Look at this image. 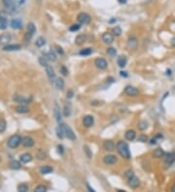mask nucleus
Masks as SVG:
<instances>
[{
  "instance_id": "obj_1",
  "label": "nucleus",
  "mask_w": 175,
  "mask_h": 192,
  "mask_svg": "<svg viewBox=\"0 0 175 192\" xmlns=\"http://www.w3.org/2000/svg\"><path fill=\"white\" fill-rule=\"evenodd\" d=\"M116 148H117V151L119 153V154H120L123 158L126 159V160L131 159V150H129L128 143H126L124 141H119L116 145Z\"/></svg>"
},
{
  "instance_id": "obj_2",
  "label": "nucleus",
  "mask_w": 175,
  "mask_h": 192,
  "mask_svg": "<svg viewBox=\"0 0 175 192\" xmlns=\"http://www.w3.org/2000/svg\"><path fill=\"white\" fill-rule=\"evenodd\" d=\"M22 139L23 138L21 137L20 135H18V134L13 135L9 139H8L7 145H8V146H9L10 148H18V146L21 145V143H22Z\"/></svg>"
},
{
  "instance_id": "obj_3",
  "label": "nucleus",
  "mask_w": 175,
  "mask_h": 192,
  "mask_svg": "<svg viewBox=\"0 0 175 192\" xmlns=\"http://www.w3.org/2000/svg\"><path fill=\"white\" fill-rule=\"evenodd\" d=\"M60 125H62L63 131H64L65 137H67L71 141H75L76 140V135H75V133L73 132V130L70 128V126H68V125L65 124V123H60Z\"/></svg>"
},
{
  "instance_id": "obj_4",
  "label": "nucleus",
  "mask_w": 175,
  "mask_h": 192,
  "mask_svg": "<svg viewBox=\"0 0 175 192\" xmlns=\"http://www.w3.org/2000/svg\"><path fill=\"white\" fill-rule=\"evenodd\" d=\"M77 20H78V21L81 25H89L92 21V18L87 13H80V14L77 16Z\"/></svg>"
},
{
  "instance_id": "obj_5",
  "label": "nucleus",
  "mask_w": 175,
  "mask_h": 192,
  "mask_svg": "<svg viewBox=\"0 0 175 192\" xmlns=\"http://www.w3.org/2000/svg\"><path fill=\"white\" fill-rule=\"evenodd\" d=\"M124 92L128 96H129V97H135V96L139 94V90L137 89L136 87L132 86V85H126V86L124 87Z\"/></svg>"
},
{
  "instance_id": "obj_6",
  "label": "nucleus",
  "mask_w": 175,
  "mask_h": 192,
  "mask_svg": "<svg viewBox=\"0 0 175 192\" xmlns=\"http://www.w3.org/2000/svg\"><path fill=\"white\" fill-rule=\"evenodd\" d=\"M139 185H140V180H139V178H137L135 175L132 176L131 178H128V185L131 188H132V189L137 188L139 186Z\"/></svg>"
},
{
  "instance_id": "obj_7",
  "label": "nucleus",
  "mask_w": 175,
  "mask_h": 192,
  "mask_svg": "<svg viewBox=\"0 0 175 192\" xmlns=\"http://www.w3.org/2000/svg\"><path fill=\"white\" fill-rule=\"evenodd\" d=\"M163 160H164V164H165L166 166H171L175 162V153H165V155L163 157Z\"/></svg>"
},
{
  "instance_id": "obj_8",
  "label": "nucleus",
  "mask_w": 175,
  "mask_h": 192,
  "mask_svg": "<svg viewBox=\"0 0 175 192\" xmlns=\"http://www.w3.org/2000/svg\"><path fill=\"white\" fill-rule=\"evenodd\" d=\"M94 65L96 66V68L100 69V70H104V69L107 68L108 63L104 58L98 57V58H96V59L94 60Z\"/></svg>"
},
{
  "instance_id": "obj_9",
  "label": "nucleus",
  "mask_w": 175,
  "mask_h": 192,
  "mask_svg": "<svg viewBox=\"0 0 175 192\" xmlns=\"http://www.w3.org/2000/svg\"><path fill=\"white\" fill-rule=\"evenodd\" d=\"M118 161V158H117L116 155H113V154H108L103 157V162L106 165H114L117 163Z\"/></svg>"
},
{
  "instance_id": "obj_10",
  "label": "nucleus",
  "mask_w": 175,
  "mask_h": 192,
  "mask_svg": "<svg viewBox=\"0 0 175 192\" xmlns=\"http://www.w3.org/2000/svg\"><path fill=\"white\" fill-rule=\"evenodd\" d=\"M126 46H128L129 50H135L137 48V46H138V40L134 36L129 37L128 40V43H126Z\"/></svg>"
},
{
  "instance_id": "obj_11",
  "label": "nucleus",
  "mask_w": 175,
  "mask_h": 192,
  "mask_svg": "<svg viewBox=\"0 0 175 192\" xmlns=\"http://www.w3.org/2000/svg\"><path fill=\"white\" fill-rule=\"evenodd\" d=\"M94 123V118L92 116H90V114H88V116H85L84 118H83V124L84 126L86 128H90L92 127V125Z\"/></svg>"
},
{
  "instance_id": "obj_12",
  "label": "nucleus",
  "mask_w": 175,
  "mask_h": 192,
  "mask_svg": "<svg viewBox=\"0 0 175 192\" xmlns=\"http://www.w3.org/2000/svg\"><path fill=\"white\" fill-rule=\"evenodd\" d=\"M22 144L23 146H25V148H32L34 146V140L31 137H29V136H25V137H23L22 139Z\"/></svg>"
},
{
  "instance_id": "obj_13",
  "label": "nucleus",
  "mask_w": 175,
  "mask_h": 192,
  "mask_svg": "<svg viewBox=\"0 0 175 192\" xmlns=\"http://www.w3.org/2000/svg\"><path fill=\"white\" fill-rule=\"evenodd\" d=\"M46 69V73H47V76L48 78L51 80V82H54L55 81V79H57V77H55V70L53 69V67L51 65H48L47 67H45Z\"/></svg>"
},
{
  "instance_id": "obj_14",
  "label": "nucleus",
  "mask_w": 175,
  "mask_h": 192,
  "mask_svg": "<svg viewBox=\"0 0 175 192\" xmlns=\"http://www.w3.org/2000/svg\"><path fill=\"white\" fill-rule=\"evenodd\" d=\"M124 138H126V140L129 141V142H132V141L135 140V138H136V132L132 129L126 130V133H124Z\"/></svg>"
},
{
  "instance_id": "obj_15",
  "label": "nucleus",
  "mask_w": 175,
  "mask_h": 192,
  "mask_svg": "<svg viewBox=\"0 0 175 192\" xmlns=\"http://www.w3.org/2000/svg\"><path fill=\"white\" fill-rule=\"evenodd\" d=\"M10 25L14 29H21L23 28V21L21 18H13L10 22Z\"/></svg>"
},
{
  "instance_id": "obj_16",
  "label": "nucleus",
  "mask_w": 175,
  "mask_h": 192,
  "mask_svg": "<svg viewBox=\"0 0 175 192\" xmlns=\"http://www.w3.org/2000/svg\"><path fill=\"white\" fill-rule=\"evenodd\" d=\"M102 41L104 42L105 44H112L114 42V35L109 33V32H105L102 35Z\"/></svg>"
},
{
  "instance_id": "obj_17",
  "label": "nucleus",
  "mask_w": 175,
  "mask_h": 192,
  "mask_svg": "<svg viewBox=\"0 0 175 192\" xmlns=\"http://www.w3.org/2000/svg\"><path fill=\"white\" fill-rule=\"evenodd\" d=\"M103 148H104V150L106 151H113L114 148H115V144L110 140L105 141V142L103 143Z\"/></svg>"
},
{
  "instance_id": "obj_18",
  "label": "nucleus",
  "mask_w": 175,
  "mask_h": 192,
  "mask_svg": "<svg viewBox=\"0 0 175 192\" xmlns=\"http://www.w3.org/2000/svg\"><path fill=\"white\" fill-rule=\"evenodd\" d=\"M13 100L16 101V102L21 103V104H27L28 102H30V99H29V98H25L21 95H14L13 96Z\"/></svg>"
},
{
  "instance_id": "obj_19",
  "label": "nucleus",
  "mask_w": 175,
  "mask_h": 192,
  "mask_svg": "<svg viewBox=\"0 0 175 192\" xmlns=\"http://www.w3.org/2000/svg\"><path fill=\"white\" fill-rule=\"evenodd\" d=\"M54 114L57 121L60 123V121H62V112H60V108L58 107L57 104H55L54 107Z\"/></svg>"
},
{
  "instance_id": "obj_20",
  "label": "nucleus",
  "mask_w": 175,
  "mask_h": 192,
  "mask_svg": "<svg viewBox=\"0 0 175 192\" xmlns=\"http://www.w3.org/2000/svg\"><path fill=\"white\" fill-rule=\"evenodd\" d=\"M22 49V46L18 44H14V45H7L3 48V50L5 52H13V50H18Z\"/></svg>"
},
{
  "instance_id": "obj_21",
  "label": "nucleus",
  "mask_w": 175,
  "mask_h": 192,
  "mask_svg": "<svg viewBox=\"0 0 175 192\" xmlns=\"http://www.w3.org/2000/svg\"><path fill=\"white\" fill-rule=\"evenodd\" d=\"M11 41V34L10 33H4L0 36V44L6 45Z\"/></svg>"
},
{
  "instance_id": "obj_22",
  "label": "nucleus",
  "mask_w": 175,
  "mask_h": 192,
  "mask_svg": "<svg viewBox=\"0 0 175 192\" xmlns=\"http://www.w3.org/2000/svg\"><path fill=\"white\" fill-rule=\"evenodd\" d=\"M71 112H72V107H71V104L70 103H66L64 105V108H63V116L65 117H68L71 116Z\"/></svg>"
},
{
  "instance_id": "obj_23",
  "label": "nucleus",
  "mask_w": 175,
  "mask_h": 192,
  "mask_svg": "<svg viewBox=\"0 0 175 192\" xmlns=\"http://www.w3.org/2000/svg\"><path fill=\"white\" fill-rule=\"evenodd\" d=\"M20 160L22 163H25V164L29 163V162L32 160V155L29 153H23L20 156Z\"/></svg>"
},
{
  "instance_id": "obj_24",
  "label": "nucleus",
  "mask_w": 175,
  "mask_h": 192,
  "mask_svg": "<svg viewBox=\"0 0 175 192\" xmlns=\"http://www.w3.org/2000/svg\"><path fill=\"white\" fill-rule=\"evenodd\" d=\"M164 155H165V151L161 148H158L153 153V156L155 157V158H163Z\"/></svg>"
},
{
  "instance_id": "obj_25",
  "label": "nucleus",
  "mask_w": 175,
  "mask_h": 192,
  "mask_svg": "<svg viewBox=\"0 0 175 192\" xmlns=\"http://www.w3.org/2000/svg\"><path fill=\"white\" fill-rule=\"evenodd\" d=\"M87 41V35L86 34H79L75 38V44L76 45H82Z\"/></svg>"
},
{
  "instance_id": "obj_26",
  "label": "nucleus",
  "mask_w": 175,
  "mask_h": 192,
  "mask_svg": "<svg viewBox=\"0 0 175 192\" xmlns=\"http://www.w3.org/2000/svg\"><path fill=\"white\" fill-rule=\"evenodd\" d=\"M126 63H128V58L124 57V55H122V57H118V60H117V64H118L119 67H121V68L126 67Z\"/></svg>"
},
{
  "instance_id": "obj_27",
  "label": "nucleus",
  "mask_w": 175,
  "mask_h": 192,
  "mask_svg": "<svg viewBox=\"0 0 175 192\" xmlns=\"http://www.w3.org/2000/svg\"><path fill=\"white\" fill-rule=\"evenodd\" d=\"M16 112L18 114H26L28 112V107L25 104H21L16 108Z\"/></svg>"
},
{
  "instance_id": "obj_28",
  "label": "nucleus",
  "mask_w": 175,
  "mask_h": 192,
  "mask_svg": "<svg viewBox=\"0 0 175 192\" xmlns=\"http://www.w3.org/2000/svg\"><path fill=\"white\" fill-rule=\"evenodd\" d=\"M39 172H40V174H42V175H47V174H50V173L53 172V168L51 166H49V165L42 166L40 169H39Z\"/></svg>"
},
{
  "instance_id": "obj_29",
  "label": "nucleus",
  "mask_w": 175,
  "mask_h": 192,
  "mask_svg": "<svg viewBox=\"0 0 175 192\" xmlns=\"http://www.w3.org/2000/svg\"><path fill=\"white\" fill-rule=\"evenodd\" d=\"M2 2H3V5H4V7L6 8V9L12 10V9H14L15 8L14 0H2Z\"/></svg>"
},
{
  "instance_id": "obj_30",
  "label": "nucleus",
  "mask_w": 175,
  "mask_h": 192,
  "mask_svg": "<svg viewBox=\"0 0 175 192\" xmlns=\"http://www.w3.org/2000/svg\"><path fill=\"white\" fill-rule=\"evenodd\" d=\"M92 52H94V50L92 48H85V49L79 52V54L82 55V57H88V55H91Z\"/></svg>"
},
{
  "instance_id": "obj_31",
  "label": "nucleus",
  "mask_w": 175,
  "mask_h": 192,
  "mask_svg": "<svg viewBox=\"0 0 175 192\" xmlns=\"http://www.w3.org/2000/svg\"><path fill=\"white\" fill-rule=\"evenodd\" d=\"M45 57L50 61L57 60V54H55V52H54V50H50V52H48L46 54H45Z\"/></svg>"
},
{
  "instance_id": "obj_32",
  "label": "nucleus",
  "mask_w": 175,
  "mask_h": 192,
  "mask_svg": "<svg viewBox=\"0 0 175 192\" xmlns=\"http://www.w3.org/2000/svg\"><path fill=\"white\" fill-rule=\"evenodd\" d=\"M55 86H57V89L62 90L63 87H64V81H63L62 78H57L55 79Z\"/></svg>"
},
{
  "instance_id": "obj_33",
  "label": "nucleus",
  "mask_w": 175,
  "mask_h": 192,
  "mask_svg": "<svg viewBox=\"0 0 175 192\" xmlns=\"http://www.w3.org/2000/svg\"><path fill=\"white\" fill-rule=\"evenodd\" d=\"M9 166L11 169L13 170H18L21 169V167H22V165H21V163L18 161H17V160H12L11 162H10Z\"/></svg>"
},
{
  "instance_id": "obj_34",
  "label": "nucleus",
  "mask_w": 175,
  "mask_h": 192,
  "mask_svg": "<svg viewBox=\"0 0 175 192\" xmlns=\"http://www.w3.org/2000/svg\"><path fill=\"white\" fill-rule=\"evenodd\" d=\"M36 157L38 158L39 160H44V159H46V157H47V153H45V150H43V149H38L37 150V153H36Z\"/></svg>"
},
{
  "instance_id": "obj_35",
  "label": "nucleus",
  "mask_w": 175,
  "mask_h": 192,
  "mask_svg": "<svg viewBox=\"0 0 175 192\" xmlns=\"http://www.w3.org/2000/svg\"><path fill=\"white\" fill-rule=\"evenodd\" d=\"M8 25V20L6 18L0 17V30H3V29H6Z\"/></svg>"
},
{
  "instance_id": "obj_36",
  "label": "nucleus",
  "mask_w": 175,
  "mask_h": 192,
  "mask_svg": "<svg viewBox=\"0 0 175 192\" xmlns=\"http://www.w3.org/2000/svg\"><path fill=\"white\" fill-rule=\"evenodd\" d=\"M57 136L58 139H60V140H62L63 138H64V131H63L62 125H58L57 128Z\"/></svg>"
},
{
  "instance_id": "obj_37",
  "label": "nucleus",
  "mask_w": 175,
  "mask_h": 192,
  "mask_svg": "<svg viewBox=\"0 0 175 192\" xmlns=\"http://www.w3.org/2000/svg\"><path fill=\"white\" fill-rule=\"evenodd\" d=\"M148 122L146 121H141L138 123V128L140 130H141V131H144V130H146L148 128Z\"/></svg>"
},
{
  "instance_id": "obj_38",
  "label": "nucleus",
  "mask_w": 175,
  "mask_h": 192,
  "mask_svg": "<svg viewBox=\"0 0 175 192\" xmlns=\"http://www.w3.org/2000/svg\"><path fill=\"white\" fill-rule=\"evenodd\" d=\"M45 44H46V40H45L43 37H39V38L36 40V43H35L36 46L39 47V48L43 47Z\"/></svg>"
},
{
  "instance_id": "obj_39",
  "label": "nucleus",
  "mask_w": 175,
  "mask_h": 192,
  "mask_svg": "<svg viewBox=\"0 0 175 192\" xmlns=\"http://www.w3.org/2000/svg\"><path fill=\"white\" fill-rule=\"evenodd\" d=\"M6 127H7L6 121L3 118H1L0 119V133H3L5 130H6Z\"/></svg>"
},
{
  "instance_id": "obj_40",
  "label": "nucleus",
  "mask_w": 175,
  "mask_h": 192,
  "mask_svg": "<svg viewBox=\"0 0 175 192\" xmlns=\"http://www.w3.org/2000/svg\"><path fill=\"white\" fill-rule=\"evenodd\" d=\"M28 191V186L25 183H22L18 186V192H27Z\"/></svg>"
},
{
  "instance_id": "obj_41",
  "label": "nucleus",
  "mask_w": 175,
  "mask_h": 192,
  "mask_svg": "<svg viewBox=\"0 0 175 192\" xmlns=\"http://www.w3.org/2000/svg\"><path fill=\"white\" fill-rule=\"evenodd\" d=\"M106 52H107V54L110 55V57H116L117 55V50L115 48H108Z\"/></svg>"
},
{
  "instance_id": "obj_42",
  "label": "nucleus",
  "mask_w": 175,
  "mask_h": 192,
  "mask_svg": "<svg viewBox=\"0 0 175 192\" xmlns=\"http://www.w3.org/2000/svg\"><path fill=\"white\" fill-rule=\"evenodd\" d=\"M38 61H39V63H40V65L43 66V67H47V66L49 65V64H48V59L46 57H39Z\"/></svg>"
},
{
  "instance_id": "obj_43",
  "label": "nucleus",
  "mask_w": 175,
  "mask_h": 192,
  "mask_svg": "<svg viewBox=\"0 0 175 192\" xmlns=\"http://www.w3.org/2000/svg\"><path fill=\"white\" fill-rule=\"evenodd\" d=\"M122 34V28L121 26H115L113 28V35L115 36H120Z\"/></svg>"
},
{
  "instance_id": "obj_44",
  "label": "nucleus",
  "mask_w": 175,
  "mask_h": 192,
  "mask_svg": "<svg viewBox=\"0 0 175 192\" xmlns=\"http://www.w3.org/2000/svg\"><path fill=\"white\" fill-rule=\"evenodd\" d=\"M27 30H28V32H30V33H32V34L35 33V32H36V27H35V25H34V23H32V22H29L28 23Z\"/></svg>"
},
{
  "instance_id": "obj_45",
  "label": "nucleus",
  "mask_w": 175,
  "mask_h": 192,
  "mask_svg": "<svg viewBox=\"0 0 175 192\" xmlns=\"http://www.w3.org/2000/svg\"><path fill=\"white\" fill-rule=\"evenodd\" d=\"M80 28H81V25H79V23H75V25H72L70 26L69 30L71 32H76V31L80 30Z\"/></svg>"
},
{
  "instance_id": "obj_46",
  "label": "nucleus",
  "mask_w": 175,
  "mask_h": 192,
  "mask_svg": "<svg viewBox=\"0 0 175 192\" xmlns=\"http://www.w3.org/2000/svg\"><path fill=\"white\" fill-rule=\"evenodd\" d=\"M84 150H85V153L87 154V156L89 157V158H92V153L91 148H89V146H84Z\"/></svg>"
},
{
  "instance_id": "obj_47",
  "label": "nucleus",
  "mask_w": 175,
  "mask_h": 192,
  "mask_svg": "<svg viewBox=\"0 0 175 192\" xmlns=\"http://www.w3.org/2000/svg\"><path fill=\"white\" fill-rule=\"evenodd\" d=\"M34 192H47V187L43 185H40L35 188Z\"/></svg>"
},
{
  "instance_id": "obj_48",
  "label": "nucleus",
  "mask_w": 175,
  "mask_h": 192,
  "mask_svg": "<svg viewBox=\"0 0 175 192\" xmlns=\"http://www.w3.org/2000/svg\"><path fill=\"white\" fill-rule=\"evenodd\" d=\"M137 141L138 142H141V143H146L148 141V137L144 134H141L138 136V138H137Z\"/></svg>"
},
{
  "instance_id": "obj_49",
  "label": "nucleus",
  "mask_w": 175,
  "mask_h": 192,
  "mask_svg": "<svg viewBox=\"0 0 175 192\" xmlns=\"http://www.w3.org/2000/svg\"><path fill=\"white\" fill-rule=\"evenodd\" d=\"M59 71H60V73L63 75V76H67V75H68V70H67V68H66L65 66H62L60 69H59Z\"/></svg>"
},
{
  "instance_id": "obj_50",
  "label": "nucleus",
  "mask_w": 175,
  "mask_h": 192,
  "mask_svg": "<svg viewBox=\"0 0 175 192\" xmlns=\"http://www.w3.org/2000/svg\"><path fill=\"white\" fill-rule=\"evenodd\" d=\"M32 36H33V34L27 31V32H26V33L25 34V41H29V40L32 38Z\"/></svg>"
},
{
  "instance_id": "obj_51",
  "label": "nucleus",
  "mask_w": 175,
  "mask_h": 192,
  "mask_svg": "<svg viewBox=\"0 0 175 192\" xmlns=\"http://www.w3.org/2000/svg\"><path fill=\"white\" fill-rule=\"evenodd\" d=\"M132 176H134V174H133V172H132L131 170H128V171L126 172V174H124V177H126V178H131Z\"/></svg>"
},
{
  "instance_id": "obj_52",
  "label": "nucleus",
  "mask_w": 175,
  "mask_h": 192,
  "mask_svg": "<svg viewBox=\"0 0 175 192\" xmlns=\"http://www.w3.org/2000/svg\"><path fill=\"white\" fill-rule=\"evenodd\" d=\"M57 153L58 154H60V155H62L63 154V146H62V145H58L57 146Z\"/></svg>"
},
{
  "instance_id": "obj_53",
  "label": "nucleus",
  "mask_w": 175,
  "mask_h": 192,
  "mask_svg": "<svg viewBox=\"0 0 175 192\" xmlns=\"http://www.w3.org/2000/svg\"><path fill=\"white\" fill-rule=\"evenodd\" d=\"M73 96H74V92L72 91V90H68V91H67V98L71 99Z\"/></svg>"
},
{
  "instance_id": "obj_54",
  "label": "nucleus",
  "mask_w": 175,
  "mask_h": 192,
  "mask_svg": "<svg viewBox=\"0 0 175 192\" xmlns=\"http://www.w3.org/2000/svg\"><path fill=\"white\" fill-rule=\"evenodd\" d=\"M57 52L59 53V54H64V52H63V50H62V48H60V47H58V46H57Z\"/></svg>"
},
{
  "instance_id": "obj_55",
  "label": "nucleus",
  "mask_w": 175,
  "mask_h": 192,
  "mask_svg": "<svg viewBox=\"0 0 175 192\" xmlns=\"http://www.w3.org/2000/svg\"><path fill=\"white\" fill-rule=\"evenodd\" d=\"M120 75H121V77H124V78H126V77L129 76V74L126 73V71H121V72H120Z\"/></svg>"
},
{
  "instance_id": "obj_56",
  "label": "nucleus",
  "mask_w": 175,
  "mask_h": 192,
  "mask_svg": "<svg viewBox=\"0 0 175 192\" xmlns=\"http://www.w3.org/2000/svg\"><path fill=\"white\" fill-rule=\"evenodd\" d=\"M87 188H88V190H89V192H95L94 189L92 188L90 185H87Z\"/></svg>"
},
{
  "instance_id": "obj_57",
  "label": "nucleus",
  "mask_w": 175,
  "mask_h": 192,
  "mask_svg": "<svg viewBox=\"0 0 175 192\" xmlns=\"http://www.w3.org/2000/svg\"><path fill=\"white\" fill-rule=\"evenodd\" d=\"M170 44H171V46L172 47H174L175 48V37H173L171 40H170Z\"/></svg>"
},
{
  "instance_id": "obj_58",
  "label": "nucleus",
  "mask_w": 175,
  "mask_h": 192,
  "mask_svg": "<svg viewBox=\"0 0 175 192\" xmlns=\"http://www.w3.org/2000/svg\"><path fill=\"white\" fill-rule=\"evenodd\" d=\"M118 1H119V3H121V4H126L128 0H118Z\"/></svg>"
},
{
  "instance_id": "obj_59",
  "label": "nucleus",
  "mask_w": 175,
  "mask_h": 192,
  "mask_svg": "<svg viewBox=\"0 0 175 192\" xmlns=\"http://www.w3.org/2000/svg\"><path fill=\"white\" fill-rule=\"evenodd\" d=\"M109 22H110V23H113V22H116V18H113V20H109Z\"/></svg>"
},
{
  "instance_id": "obj_60",
  "label": "nucleus",
  "mask_w": 175,
  "mask_h": 192,
  "mask_svg": "<svg viewBox=\"0 0 175 192\" xmlns=\"http://www.w3.org/2000/svg\"><path fill=\"white\" fill-rule=\"evenodd\" d=\"M171 192H175V185L171 187Z\"/></svg>"
},
{
  "instance_id": "obj_61",
  "label": "nucleus",
  "mask_w": 175,
  "mask_h": 192,
  "mask_svg": "<svg viewBox=\"0 0 175 192\" xmlns=\"http://www.w3.org/2000/svg\"><path fill=\"white\" fill-rule=\"evenodd\" d=\"M25 0H20V1H18V3H20V4H23V3H25Z\"/></svg>"
},
{
  "instance_id": "obj_62",
  "label": "nucleus",
  "mask_w": 175,
  "mask_h": 192,
  "mask_svg": "<svg viewBox=\"0 0 175 192\" xmlns=\"http://www.w3.org/2000/svg\"><path fill=\"white\" fill-rule=\"evenodd\" d=\"M117 192H126V191H124V190H122V189H118V190H117Z\"/></svg>"
},
{
  "instance_id": "obj_63",
  "label": "nucleus",
  "mask_w": 175,
  "mask_h": 192,
  "mask_svg": "<svg viewBox=\"0 0 175 192\" xmlns=\"http://www.w3.org/2000/svg\"><path fill=\"white\" fill-rule=\"evenodd\" d=\"M1 159H2V158H1V156H0V162H1Z\"/></svg>"
}]
</instances>
